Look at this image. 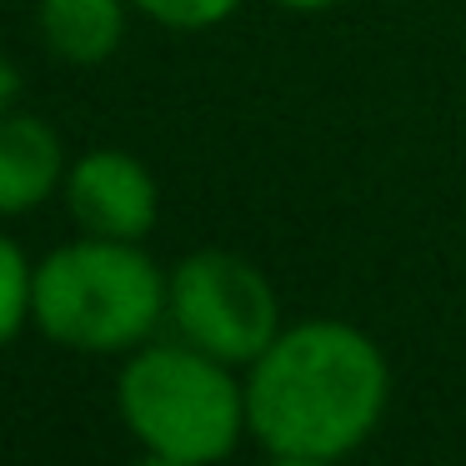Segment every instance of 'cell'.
<instances>
[{"mask_svg":"<svg viewBox=\"0 0 466 466\" xmlns=\"http://www.w3.org/2000/svg\"><path fill=\"white\" fill-rule=\"evenodd\" d=\"M391 396L381 346L351 321L286 326L251 361L246 376V431L271 456H331L376 431Z\"/></svg>","mask_w":466,"mask_h":466,"instance_id":"cell-1","label":"cell"},{"mask_svg":"<svg viewBox=\"0 0 466 466\" xmlns=\"http://www.w3.org/2000/svg\"><path fill=\"white\" fill-rule=\"evenodd\" d=\"M171 311V276L136 241H81L35 266L31 321L71 351H136Z\"/></svg>","mask_w":466,"mask_h":466,"instance_id":"cell-2","label":"cell"},{"mask_svg":"<svg viewBox=\"0 0 466 466\" xmlns=\"http://www.w3.org/2000/svg\"><path fill=\"white\" fill-rule=\"evenodd\" d=\"M116 411L146 451L211 466L231 456L246 431V386L231 381L226 361L191 341L141 346L121 366Z\"/></svg>","mask_w":466,"mask_h":466,"instance_id":"cell-3","label":"cell"},{"mask_svg":"<svg viewBox=\"0 0 466 466\" xmlns=\"http://www.w3.org/2000/svg\"><path fill=\"white\" fill-rule=\"evenodd\" d=\"M171 321L181 341L201 346L206 356L251 366L281 336V306L246 256L206 246L171 271Z\"/></svg>","mask_w":466,"mask_h":466,"instance_id":"cell-4","label":"cell"},{"mask_svg":"<svg viewBox=\"0 0 466 466\" xmlns=\"http://www.w3.org/2000/svg\"><path fill=\"white\" fill-rule=\"evenodd\" d=\"M61 191L76 226L86 236H106V241H141L161 211L156 176L131 151H86L66 171Z\"/></svg>","mask_w":466,"mask_h":466,"instance_id":"cell-5","label":"cell"},{"mask_svg":"<svg viewBox=\"0 0 466 466\" xmlns=\"http://www.w3.org/2000/svg\"><path fill=\"white\" fill-rule=\"evenodd\" d=\"M66 151L41 116L0 111V216H25L66 186Z\"/></svg>","mask_w":466,"mask_h":466,"instance_id":"cell-6","label":"cell"},{"mask_svg":"<svg viewBox=\"0 0 466 466\" xmlns=\"http://www.w3.org/2000/svg\"><path fill=\"white\" fill-rule=\"evenodd\" d=\"M41 41L66 66H101L126 41V0H41Z\"/></svg>","mask_w":466,"mask_h":466,"instance_id":"cell-7","label":"cell"},{"mask_svg":"<svg viewBox=\"0 0 466 466\" xmlns=\"http://www.w3.org/2000/svg\"><path fill=\"white\" fill-rule=\"evenodd\" d=\"M35 306V266L25 251L0 231V346H11Z\"/></svg>","mask_w":466,"mask_h":466,"instance_id":"cell-8","label":"cell"},{"mask_svg":"<svg viewBox=\"0 0 466 466\" xmlns=\"http://www.w3.org/2000/svg\"><path fill=\"white\" fill-rule=\"evenodd\" d=\"M131 5L166 31H211L241 11V0H131Z\"/></svg>","mask_w":466,"mask_h":466,"instance_id":"cell-9","label":"cell"},{"mask_svg":"<svg viewBox=\"0 0 466 466\" xmlns=\"http://www.w3.org/2000/svg\"><path fill=\"white\" fill-rule=\"evenodd\" d=\"M15 96H21V71H15L5 56H0V111H11Z\"/></svg>","mask_w":466,"mask_h":466,"instance_id":"cell-10","label":"cell"},{"mask_svg":"<svg viewBox=\"0 0 466 466\" xmlns=\"http://www.w3.org/2000/svg\"><path fill=\"white\" fill-rule=\"evenodd\" d=\"M266 466H341V461H331V456H271Z\"/></svg>","mask_w":466,"mask_h":466,"instance_id":"cell-11","label":"cell"},{"mask_svg":"<svg viewBox=\"0 0 466 466\" xmlns=\"http://www.w3.org/2000/svg\"><path fill=\"white\" fill-rule=\"evenodd\" d=\"M276 5H286V11H301V15H316V11H331L336 0H276Z\"/></svg>","mask_w":466,"mask_h":466,"instance_id":"cell-12","label":"cell"},{"mask_svg":"<svg viewBox=\"0 0 466 466\" xmlns=\"http://www.w3.org/2000/svg\"><path fill=\"white\" fill-rule=\"evenodd\" d=\"M136 466H191V461H181V456H161V451H146Z\"/></svg>","mask_w":466,"mask_h":466,"instance_id":"cell-13","label":"cell"}]
</instances>
